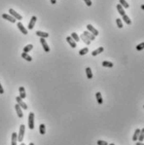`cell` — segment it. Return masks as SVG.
Wrapping results in <instances>:
<instances>
[{"label":"cell","instance_id":"1","mask_svg":"<svg viewBox=\"0 0 144 145\" xmlns=\"http://www.w3.org/2000/svg\"><path fill=\"white\" fill-rule=\"evenodd\" d=\"M28 125L30 130L35 128V113L32 112H29V117H28Z\"/></svg>","mask_w":144,"mask_h":145},{"label":"cell","instance_id":"2","mask_svg":"<svg viewBox=\"0 0 144 145\" xmlns=\"http://www.w3.org/2000/svg\"><path fill=\"white\" fill-rule=\"evenodd\" d=\"M24 133H25V126L24 124H21L19 127V132H18V141L20 143L23 142V139L24 137Z\"/></svg>","mask_w":144,"mask_h":145},{"label":"cell","instance_id":"3","mask_svg":"<svg viewBox=\"0 0 144 145\" xmlns=\"http://www.w3.org/2000/svg\"><path fill=\"white\" fill-rule=\"evenodd\" d=\"M16 101H17V104L21 108H23L24 110H27L28 109V106L24 101H23L22 98H20L19 96L18 97H16Z\"/></svg>","mask_w":144,"mask_h":145},{"label":"cell","instance_id":"4","mask_svg":"<svg viewBox=\"0 0 144 145\" xmlns=\"http://www.w3.org/2000/svg\"><path fill=\"white\" fill-rule=\"evenodd\" d=\"M9 14H10L12 17H14V18H15V19H18V20H21L22 19V16L20 15L19 14H18V13L16 12L15 10H14L13 9H9Z\"/></svg>","mask_w":144,"mask_h":145},{"label":"cell","instance_id":"5","mask_svg":"<svg viewBox=\"0 0 144 145\" xmlns=\"http://www.w3.org/2000/svg\"><path fill=\"white\" fill-rule=\"evenodd\" d=\"M86 28H87V29H88V31L90 32V33H91L93 35H95V36H97V35H99V32H98V30L96 29H95L91 24H87Z\"/></svg>","mask_w":144,"mask_h":145},{"label":"cell","instance_id":"6","mask_svg":"<svg viewBox=\"0 0 144 145\" xmlns=\"http://www.w3.org/2000/svg\"><path fill=\"white\" fill-rule=\"evenodd\" d=\"M39 40H40V43H41V45H42L43 49L45 50V51L46 52V53H49V52L50 51V46H49L48 44H47V42L45 41V39L43 38H40Z\"/></svg>","mask_w":144,"mask_h":145},{"label":"cell","instance_id":"7","mask_svg":"<svg viewBox=\"0 0 144 145\" xmlns=\"http://www.w3.org/2000/svg\"><path fill=\"white\" fill-rule=\"evenodd\" d=\"M36 21H37V17H36V16H32L31 19H30V21L29 23V25H28V29H29V30H31V29H34Z\"/></svg>","mask_w":144,"mask_h":145},{"label":"cell","instance_id":"8","mask_svg":"<svg viewBox=\"0 0 144 145\" xmlns=\"http://www.w3.org/2000/svg\"><path fill=\"white\" fill-rule=\"evenodd\" d=\"M2 17H3V18H4V19L8 20V21L11 22V23L14 24L15 22H16V19L14 18V17H12L10 15V14H2Z\"/></svg>","mask_w":144,"mask_h":145},{"label":"cell","instance_id":"9","mask_svg":"<svg viewBox=\"0 0 144 145\" xmlns=\"http://www.w3.org/2000/svg\"><path fill=\"white\" fill-rule=\"evenodd\" d=\"M83 35H85V36L86 37L87 39H89V40H95V39H96V36L95 35H92L90 32H89V31H84L83 32Z\"/></svg>","mask_w":144,"mask_h":145},{"label":"cell","instance_id":"10","mask_svg":"<svg viewBox=\"0 0 144 145\" xmlns=\"http://www.w3.org/2000/svg\"><path fill=\"white\" fill-rule=\"evenodd\" d=\"M17 26H18V29H19L21 33H23L24 35H27V34H28L27 29L24 27V25H23V24L21 23V22H18V23H17Z\"/></svg>","mask_w":144,"mask_h":145},{"label":"cell","instance_id":"11","mask_svg":"<svg viewBox=\"0 0 144 145\" xmlns=\"http://www.w3.org/2000/svg\"><path fill=\"white\" fill-rule=\"evenodd\" d=\"M15 110H16V112H17V115H18V117L19 118H22L23 117H24V113H23L22 112V109L21 107L18 106V104L15 105Z\"/></svg>","mask_w":144,"mask_h":145},{"label":"cell","instance_id":"12","mask_svg":"<svg viewBox=\"0 0 144 145\" xmlns=\"http://www.w3.org/2000/svg\"><path fill=\"white\" fill-rule=\"evenodd\" d=\"M36 35H37V36H39V37H40V38H43V39L48 38V37H49V34L48 33H46V32L39 31V30L36 31Z\"/></svg>","mask_w":144,"mask_h":145},{"label":"cell","instance_id":"13","mask_svg":"<svg viewBox=\"0 0 144 145\" xmlns=\"http://www.w3.org/2000/svg\"><path fill=\"white\" fill-rule=\"evenodd\" d=\"M66 40H67V42L69 43V45L72 47V48H75V47H76V43H75V41L71 37H70V36L66 37Z\"/></svg>","mask_w":144,"mask_h":145},{"label":"cell","instance_id":"14","mask_svg":"<svg viewBox=\"0 0 144 145\" xmlns=\"http://www.w3.org/2000/svg\"><path fill=\"white\" fill-rule=\"evenodd\" d=\"M18 91H19V97L22 99H24L26 97V93H25V89H24V86H20L18 88Z\"/></svg>","mask_w":144,"mask_h":145},{"label":"cell","instance_id":"15","mask_svg":"<svg viewBox=\"0 0 144 145\" xmlns=\"http://www.w3.org/2000/svg\"><path fill=\"white\" fill-rule=\"evenodd\" d=\"M86 77L89 80H91L93 78V74H92L91 69L90 67H86Z\"/></svg>","mask_w":144,"mask_h":145},{"label":"cell","instance_id":"16","mask_svg":"<svg viewBox=\"0 0 144 145\" xmlns=\"http://www.w3.org/2000/svg\"><path fill=\"white\" fill-rule=\"evenodd\" d=\"M17 142H18V134L16 133H12V141H11V145H17Z\"/></svg>","mask_w":144,"mask_h":145},{"label":"cell","instance_id":"17","mask_svg":"<svg viewBox=\"0 0 144 145\" xmlns=\"http://www.w3.org/2000/svg\"><path fill=\"white\" fill-rule=\"evenodd\" d=\"M96 101H97V102L99 103L100 105H101L102 103H103V99H102V97H101V92H100V91L96 92Z\"/></svg>","mask_w":144,"mask_h":145},{"label":"cell","instance_id":"18","mask_svg":"<svg viewBox=\"0 0 144 145\" xmlns=\"http://www.w3.org/2000/svg\"><path fill=\"white\" fill-rule=\"evenodd\" d=\"M103 51H104V48H103V47H100V48H98L97 50H95L94 51H92L91 54L93 56H96V55H97V54L102 53Z\"/></svg>","mask_w":144,"mask_h":145},{"label":"cell","instance_id":"19","mask_svg":"<svg viewBox=\"0 0 144 145\" xmlns=\"http://www.w3.org/2000/svg\"><path fill=\"white\" fill-rule=\"evenodd\" d=\"M21 56H22V58L24 60H25V61H32V57L29 55V54H28L27 53H24V52H23V53L21 54Z\"/></svg>","mask_w":144,"mask_h":145},{"label":"cell","instance_id":"20","mask_svg":"<svg viewBox=\"0 0 144 145\" xmlns=\"http://www.w3.org/2000/svg\"><path fill=\"white\" fill-rule=\"evenodd\" d=\"M139 133H140V129L137 128L135 130V132H134V134H133V137H132V140L134 141V142H136V141L138 139V136H139Z\"/></svg>","mask_w":144,"mask_h":145},{"label":"cell","instance_id":"21","mask_svg":"<svg viewBox=\"0 0 144 145\" xmlns=\"http://www.w3.org/2000/svg\"><path fill=\"white\" fill-rule=\"evenodd\" d=\"M102 66L108 67V68H112L113 63L112 62H110V61H103L102 62Z\"/></svg>","mask_w":144,"mask_h":145},{"label":"cell","instance_id":"22","mask_svg":"<svg viewBox=\"0 0 144 145\" xmlns=\"http://www.w3.org/2000/svg\"><path fill=\"white\" fill-rule=\"evenodd\" d=\"M122 19H123V21H124L126 24H128V25H130V24H132V21H131L130 18L127 15H126V14L122 15Z\"/></svg>","mask_w":144,"mask_h":145},{"label":"cell","instance_id":"23","mask_svg":"<svg viewBox=\"0 0 144 145\" xmlns=\"http://www.w3.org/2000/svg\"><path fill=\"white\" fill-rule=\"evenodd\" d=\"M119 3H120L119 4H120L121 6H122V8H125V9L129 8V4H128L125 0H119Z\"/></svg>","mask_w":144,"mask_h":145},{"label":"cell","instance_id":"24","mask_svg":"<svg viewBox=\"0 0 144 145\" xmlns=\"http://www.w3.org/2000/svg\"><path fill=\"white\" fill-rule=\"evenodd\" d=\"M45 124H40L39 125V133H40L41 135H45Z\"/></svg>","mask_w":144,"mask_h":145},{"label":"cell","instance_id":"25","mask_svg":"<svg viewBox=\"0 0 144 145\" xmlns=\"http://www.w3.org/2000/svg\"><path fill=\"white\" fill-rule=\"evenodd\" d=\"M81 39H82V41H83V42H84V43H85V44H86V45H89L90 44V40H89V39H87L86 37L84 35H83V34H82V35H81Z\"/></svg>","mask_w":144,"mask_h":145},{"label":"cell","instance_id":"26","mask_svg":"<svg viewBox=\"0 0 144 145\" xmlns=\"http://www.w3.org/2000/svg\"><path fill=\"white\" fill-rule=\"evenodd\" d=\"M143 139H144V128L140 130V133H139V136H138L137 140H139V142H143Z\"/></svg>","mask_w":144,"mask_h":145},{"label":"cell","instance_id":"27","mask_svg":"<svg viewBox=\"0 0 144 145\" xmlns=\"http://www.w3.org/2000/svg\"><path fill=\"white\" fill-rule=\"evenodd\" d=\"M117 10H118V12H119V14H121V15H124L125 14V11H124V9H123L122 8V6H121L120 4H117Z\"/></svg>","mask_w":144,"mask_h":145},{"label":"cell","instance_id":"28","mask_svg":"<svg viewBox=\"0 0 144 145\" xmlns=\"http://www.w3.org/2000/svg\"><path fill=\"white\" fill-rule=\"evenodd\" d=\"M32 49H33V45L29 44V45H26V46L24 48V53H28V52H29L30 50H32Z\"/></svg>","mask_w":144,"mask_h":145},{"label":"cell","instance_id":"29","mask_svg":"<svg viewBox=\"0 0 144 145\" xmlns=\"http://www.w3.org/2000/svg\"><path fill=\"white\" fill-rule=\"evenodd\" d=\"M88 51H89L88 48H83L79 51V54H80V55H84V54L88 53Z\"/></svg>","mask_w":144,"mask_h":145},{"label":"cell","instance_id":"30","mask_svg":"<svg viewBox=\"0 0 144 145\" xmlns=\"http://www.w3.org/2000/svg\"><path fill=\"white\" fill-rule=\"evenodd\" d=\"M71 38L74 39L75 41H76V42H78V41H80V37L78 36V35H77L76 33H72L71 34Z\"/></svg>","mask_w":144,"mask_h":145},{"label":"cell","instance_id":"31","mask_svg":"<svg viewBox=\"0 0 144 145\" xmlns=\"http://www.w3.org/2000/svg\"><path fill=\"white\" fill-rule=\"evenodd\" d=\"M116 22H117V27H118L119 29H122V28H123L122 22V20H121L120 18H117V19H116Z\"/></svg>","mask_w":144,"mask_h":145},{"label":"cell","instance_id":"32","mask_svg":"<svg viewBox=\"0 0 144 145\" xmlns=\"http://www.w3.org/2000/svg\"><path fill=\"white\" fill-rule=\"evenodd\" d=\"M143 48H144V43L143 42L136 46V49H137V50H138V51H141V50H143Z\"/></svg>","mask_w":144,"mask_h":145},{"label":"cell","instance_id":"33","mask_svg":"<svg viewBox=\"0 0 144 145\" xmlns=\"http://www.w3.org/2000/svg\"><path fill=\"white\" fill-rule=\"evenodd\" d=\"M97 145H108V143L103 140H98L97 141Z\"/></svg>","mask_w":144,"mask_h":145},{"label":"cell","instance_id":"34","mask_svg":"<svg viewBox=\"0 0 144 145\" xmlns=\"http://www.w3.org/2000/svg\"><path fill=\"white\" fill-rule=\"evenodd\" d=\"M84 2L86 3V4L87 5L88 7H90L92 5V2L91 0H84Z\"/></svg>","mask_w":144,"mask_h":145},{"label":"cell","instance_id":"35","mask_svg":"<svg viewBox=\"0 0 144 145\" xmlns=\"http://www.w3.org/2000/svg\"><path fill=\"white\" fill-rule=\"evenodd\" d=\"M4 93V90H3V86H2L1 83H0V94H3Z\"/></svg>","mask_w":144,"mask_h":145},{"label":"cell","instance_id":"36","mask_svg":"<svg viewBox=\"0 0 144 145\" xmlns=\"http://www.w3.org/2000/svg\"><path fill=\"white\" fill-rule=\"evenodd\" d=\"M50 2L52 4H55L56 3V0H50Z\"/></svg>","mask_w":144,"mask_h":145},{"label":"cell","instance_id":"37","mask_svg":"<svg viewBox=\"0 0 144 145\" xmlns=\"http://www.w3.org/2000/svg\"><path fill=\"white\" fill-rule=\"evenodd\" d=\"M136 145H144V144L142 142H137V144H136Z\"/></svg>","mask_w":144,"mask_h":145},{"label":"cell","instance_id":"38","mask_svg":"<svg viewBox=\"0 0 144 145\" xmlns=\"http://www.w3.org/2000/svg\"><path fill=\"white\" fill-rule=\"evenodd\" d=\"M141 9H144V4L142 5V6H141Z\"/></svg>","mask_w":144,"mask_h":145},{"label":"cell","instance_id":"39","mask_svg":"<svg viewBox=\"0 0 144 145\" xmlns=\"http://www.w3.org/2000/svg\"><path fill=\"white\" fill-rule=\"evenodd\" d=\"M29 145H35V144H34V143H30Z\"/></svg>","mask_w":144,"mask_h":145},{"label":"cell","instance_id":"40","mask_svg":"<svg viewBox=\"0 0 144 145\" xmlns=\"http://www.w3.org/2000/svg\"><path fill=\"white\" fill-rule=\"evenodd\" d=\"M20 145H25V144H24V143H21V144Z\"/></svg>","mask_w":144,"mask_h":145},{"label":"cell","instance_id":"41","mask_svg":"<svg viewBox=\"0 0 144 145\" xmlns=\"http://www.w3.org/2000/svg\"><path fill=\"white\" fill-rule=\"evenodd\" d=\"M109 145H115V144H110Z\"/></svg>","mask_w":144,"mask_h":145}]
</instances>
